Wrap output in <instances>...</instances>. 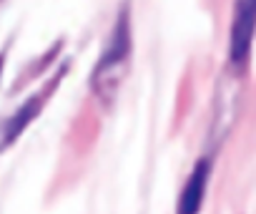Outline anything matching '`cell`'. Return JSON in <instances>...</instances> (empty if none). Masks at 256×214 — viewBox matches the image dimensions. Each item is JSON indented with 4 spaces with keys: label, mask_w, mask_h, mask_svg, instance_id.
I'll use <instances>...</instances> for the list:
<instances>
[{
    "label": "cell",
    "mask_w": 256,
    "mask_h": 214,
    "mask_svg": "<svg viewBox=\"0 0 256 214\" xmlns=\"http://www.w3.org/2000/svg\"><path fill=\"white\" fill-rule=\"evenodd\" d=\"M254 3L256 0H238L234 26H231V46L228 58L234 66H244L251 53V38H254Z\"/></svg>",
    "instance_id": "6da1fadb"
},
{
    "label": "cell",
    "mask_w": 256,
    "mask_h": 214,
    "mask_svg": "<svg viewBox=\"0 0 256 214\" xmlns=\"http://www.w3.org/2000/svg\"><path fill=\"white\" fill-rule=\"evenodd\" d=\"M208 174H211V161L208 159H201L194 166L191 176L186 179V186H184L181 199H178V214H198L201 211L206 184H208Z\"/></svg>",
    "instance_id": "7a4b0ae2"
},
{
    "label": "cell",
    "mask_w": 256,
    "mask_h": 214,
    "mask_svg": "<svg viewBox=\"0 0 256 214\" xmlns=\"http://www.w3.org/2000/svg\"><path fill=\"white\" fill-rule=\"evenodd\" d=\"M43 98H46V93H43V96H30L28 103H26L23 109L8 121V126H6V136H3L6 144H13V141L18 139V134H20V131L36 119V114L40 111V106H43Z\"/></svg>",
    "instance_id": "3957f363"
},
{
    "label": "cell",
    "mask_w": 256,
    "mask_h": 214,
    "mask_svg": "<svg viewBox=\"0 0 256 214\" xmlns=\"http://www.w3.org/2000/svg\"><path fill=\"white\" fill-rule=\"evenodd\" d=\"M0 68H3V58H0Z\"/></svg>",
    "instance_id": "277c9868"
}]
</instances>
